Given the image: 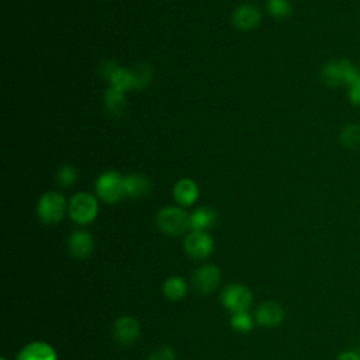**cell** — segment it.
<instances>
[{"mask_svg": "<svg viewBox=\"0 0 360 360\" xmlns=\"http://www.w3.org/2000/svg\"><path fill=\"white\" fill-rule=\"evenodd\" d=\"M112 333L115 340L120 345H124V346L132 345L134 342H136L139 336V323L135 318L129 315H124L115 321Z\"/></svg>", "mask_w": 360, "mask_h": 360, "instance_id": "cell-9", "label": "cell"}, {"mask_svg": "<svg viewBox=\"0 0 360 360\" xmlns=\"http://www.w3.org/2000/svg\"><path fill=\"white\" fill-rule=\"evenodd\" d=\"M184 249L188 256L201 260L212 253L214 240L205 231H193L184 239Z\"/></svg>", "mask_w": 360, "mask_h": 360, "instance_id": "cell-7", "label": "cell"}, {"mask_svg": "<svg viewBox=\"0 0 360 360\" xmlns=\"http://www.w3.org/2000/svg\"><path fill=\"white\" fill-rule=\"evenodd\" d=\"M152 190V183L146 176L128 174L124 177V191L127 197L142 198L146 197Z\"/></svg>", "mask_w": 360, "mask_h": 360, "instance_id": "cell-14", "label": "cell"}, {"mask_svg": "<svg viewBox=\"0 0 360 360\" xmlns=\"http://www.w3.org/2000/svg\"><path fill=\"white\" fill-rule=\"evenodd\" d=\"M346 90H347L349 103H350L352 105L360 108V76H359Z\"/></svg>", "mask_w": 360, "mask_h": 360, "instance_id": "cell-25", "label": "cell"}, {"mask_svg": "<svg viewBox=\"0 0 360 360\" xmlns=\"http://www.w3.org/2000/svg\"><path fill=\"white\" fill-rule=\"evenodd\" d=\"M360 76V68L346 58L328 60L321 69V79L329 87H349Z\"/></svg>", "mask_w": 360, "mask_h": 360, "instance_id": "cell-1", "label": "cell"}, {"mask_svg": "<svg viewBox=\"0 0 360 360\" xmlns=\"http://www.w3.org/2000/svg\"><path fill=\"white\" fill-rule=\"evenodd\" d=\"M125 91L115 89V87H110L105 94H104V105L107 108V111L111 115H121L125 110Z\"/></svg>", "mask_w": 360, "mask_h": 360, "instance_id": "cell-18", "label": "cell"}, {"mask_svg": "<svg viewBox=\"0 0 360 360\" xmlns=\"http://www.w3.org/2000/svg\"><path fill=\"white\" fill-rule=\"evenodd\" d=\"M68 205L69 204L66 202V198L60 193L48 191L42 194V197L38 201V205H37L38 218L41 219V222L46 225L58 224L63 218Z\"/></svg>", "mask_w": 360, "mask_h": 360, "instance_id": "cell-3", "label": "cell"}, {"mask_svg": "<svg viewBox=\"0 0 360 360\" xmlns=\"http://www.w3.org/2000/svg\"><path fill=\"white\" fill-rule=\"evenodd\" d=\"M221 273L214 264H204L193 274V285L200 294H210L219 283Z\"/></svg>", "mask_w": 360, "mask_h": 360, "instance_id": "cell-8", "label": "cell"}, {"mask_svg": "<svg viewBox=\"0 0 360 360\" xmlns=\"http://www.w3.org/2000/svg\"><path fill=\"white\" fill-rule=\"evenodd\" d=\"M336 360H360V353L356 350H346L342 352Z\"/></svg>", "mask_w": 360, "mask_h": 360, "instance_id": "cell-27", "label": "cell"}, {"mask_svg": "<svg viewBox=\"0 0 360 360\" xmlns=\"http://www.w3.org/2000/svg\"><path fill=\"white\" fill-rule=\"evenodd\" d=\"M231 325L235 330L245 333V332H249L253 328V319L246 311L236 312L231 318Z\"/></svg>", "mask_w": 360, "mask_h": 360, "instance_id": "cell-24", "label": "cell"}, {"mask_svg": "<svg viewBox=\"0 0 360 360\" xmlns=\"http://www.w3.org/2000/svg\"><path fill=\"white\" fill-rule=\"evenodd\" d=\"M173 197L181 207L193 205L198 198V186L191 179H181L173 187Z\"/></svg>", "mask_w": 360, "mask_h": 360, "instance_id": "cell-13", "label": "cell"}, {"mask_svg": "<svg viewBox=\"0 0 360 360\" xmlns=\"http://www.w3.org/2000/svg\"><path fill=\"white\" fill-rule=\"evenodd\" d=\"M132 72H134V77H135V90H142L149 86V83L152 80V75H153V70L149 65L141 63V65L135 66L132 69Z\"/></svg>", "mask_w": 360, "mask_h": 360, "instance_id": "cell-21", "label": "cell"}, {"mask_svg": "<svg viewBox=\"0 0 360 360\" xmlns=\"http://www.w3.org/2000/svg\"><path fill=\"white\" fill-rule=\"evenodd\" d=\"M218 214L211 207H198L190 215V228L193 231H207L217 224Z\"/></svg>", "mask_w": 360, "mask_h": 360, "instance_id": "cell-16", "label": "cell"}, {"mask_svg": "<svg viewBox=\"0 0 360 360\" xmlns=\"http://www.w3.org/2000/svg\"><path fill=\"white\" fill-rule=\"evenodd\" d=\"M69 217L80 225H87L94 221L98 212V202L90 193H76L68 205Z\"/></svg>", "mask_w": 360, "mask_h": 360, "instance_id": "cell-4", "label": "cell"}, {"mask_svg": "<svg viewBox=\"0 0 360 360\" xmlns=\"http://www.w3.org/2000/svg\"><path fill=\"white\" fill-rule=\"evenodd\" d=\"M108 82L111 83V87L120 89L122 91L127 90H135V77L132 69L117 66L111 76L108 77Z\"/></svg>", "mask_w": 360, "mask_h": 360, "instance_id": "cell-17", "label": "cell"}, {"mask_svg": "<svg viewBox=\"0 0 360 360\" xmlns=\"http://www.w3.org/2000/svg\"><path fill=\"white\" fill-rule=\"evenodd\" d=\"M260 21V10L253 4H242L232 13V24L240 31L255 30Z\"/></svg>", "mask_w": 360, "mask_h": 360, "instance_id": "cell-10", "label": "cell"}, {"mask_svg": "<svg viewBox=\"0 0 360 360\" xmlns=\"http://www.w3.org/2000/svg\"><path fill=\"white\" fill-rule=\"evenodd\" d=\"M256 321L266 328L277 326L284 318V309L278 302L266 301L260 304L255 312Z\"/></svg>", "mask_w": 360, "mask_h": 360, "instance_id": "cell-11", "label": "cell"}, {"mask_svg": "<svg viewBox=\"0 0 360 360\" xmlns=\"http://www.w3.org/2000/svg\"><path fill=\"white\" fill-rule=\"evenodd\" d=\"M148 360H176V353L172 347H159L156 349Z\"/></svg>", "mask_w": 360, "mask_h": 360, "instance_id": "cell-26", "label": "cell"}, {"mask_svg": "<svg viewBox=\"0 0 360 360\" xmlns=\"http://www.w3.org/2000/svg\"><path fill=\"white\" fill-rule=\"evenodd\" d=\"M93 236L86 231H75L68 240V249L70 255L76 259L87 257L93 252Z\"/></svg>", "mask_w": 360, "mask_h": 360, "instance_id": "cell-12", "label": "cell"}, {"mask_svg": "<svg viewBox=\"0 0 360 360\" xmlns=\"http://www.w3.org/2000/svg\"><path fill=\"white\" fill-rule=\"evenodd\" d=\"M266 8L267 13L277 20L287 18L292 13V4L290 0H266Z\"/></svg>", "mask_w": 360, "mask_h": 360, "instance_id": "cell-20", "label": "cell"}, {"mask_svg": "<svg viewBox=\"0 0 360 360\" xmlns=\"http://www.w3.org/2000/svg\"><path fill=\"white\" fill-rule=\"evenodd\" d=\"M56 180L62 187H72L77 180V170L72 165H63L58 173Z\"/></svg>", "mask_w": 360, "mask_h": 360, "instance_id": "cell-23", "label": "cell"}, {"mask_svg": "<svg viewBox=\"0 0 360 360\" xmlns=\"http://www.w3.org/2000/svg\"><path fill=\"white\" fill-rule=\"evenodd\" d=\"M156 225L162 232L179 236L190 228V215L180 207H163L156 215Z\"/></svg>", "mask_w": 360, "mask_h": 360, "instance_id": "cell-2", "label": "cell"}, {"mask_svg": "<svg viewBox=\"0 0 360 360\" xmlns=\"http://www.w3.org/2000/svg\"><path fill=\"white\" fill-rule=\"evenodd\" d=\"M15 360H56V353L45 342H32L18 353Z\"/></svg>", "mask_w": 360, "mask_h": 360, "instance_id": "cell-15", "label": "cell"}, {"mask_svg": "<svg viewBox=\"0 0 360 360\" xmlns=\"http://www.w3.org/2000/svg\"><path fill=\"white\" fill-rule=\"evenodd\" d=\"M96 193L104 202H118L125 195L124 177L115 170L101 173L96 181Z\"/></svg>", "mask_w": 360, "mask_h": 360, "instance_id": "cell-5", "label": "cell"}, {"mask_svg": "<svg viewBox=\"0 0 360 360\" xmlns=\"http://www.w3.org/2000/svg\"><path fill=\"white\" fill-rule=\"evenodd\" d=\"M186 292H187V284L181 277H177V276L169 277L163 284V294L172 301L181 300L186 295Z\"/></svg>", "mask_w": 360, "mask_h": 360, "instance_id": "cell-19", "label": "cell"}, {"mask_svg": "<svg viewBox=\"0 0 360 360\" xmlns=\"http://www.w3.org/2000/svg\"><path fill=\"white\" fill-rule=\"evenodd\" d=\"M1 360H6V359H1Z\"/></svg>", "mask_w": 360, "mask_h": 360, "instance_id": "cell-28", "label": "cell"}, {"mask_svg": "<svg viewBox=\"0 0 360 360\" xmlns=\"http://www.w3.org/2000/svg\"><path fill=\"white\" fill-rule=\"evenodd\" d=\"M221 301L232 314H236L246 311L250 307L253 297L246 285L231 284L222 291Z\"/></svg>", "mask_w": 360, "mask_h": 360, "instance_id": "cell-6", "label": "cell"}, {"mask_svg": "<svg viewBox=\"0 0 360 360\" xmlns=\"http://www.w3.org/2000/svg\"><path fill=\"white\" fill-rule=\"evenodd\" d=\"M340 141L346 146H359L360 145V124H350L340 131Z\"/></svg>", "mask_w": 360, "mask_h": 360, "instance_id": "cell-22", "label": "cell"}]
</instances>
